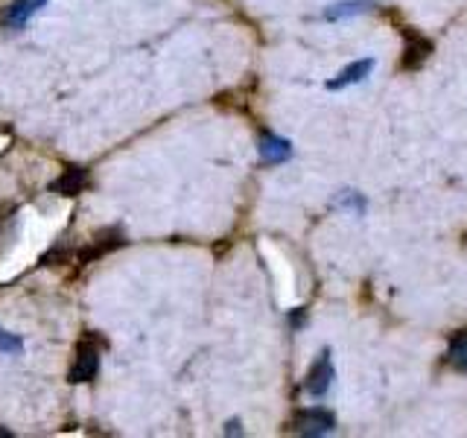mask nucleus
<instances>
[{"mask_svg":"<svg viewBox=\"0 0 467 438\" xmlns=\"http://www.w3.org/2000/svg\"><path fill=\"white\" fill-rule=\"evenodd\" d=\"M333 380H336L333 354H330V348H325V350H321V354H318L316 365L310 369V374H306V380H304V391L310 394V398L321 401V398H325V394L330 391Z\"/></svg>","mask_w":467,"mask_h":438,"instance_id":"nucleus-1","label":"nucleus"},{"mask_svg":"<svg viewBox=\"0 0 467 438\" xmlns=\"http://www.w3.org/2000/svg\"><path fill=\"white\" fill-rule=\"evenodd\" d=\"M99 371V348L94 342H82L77 345V354H73V365H70V374L67 380L73 386L77 383H91Z\"/></svg>","mask_w":467,"mask_h":438,"instance_id":"nucleus-2","label":"nucleus"},{"mask_svg":"<svg viewBox=\"0 0 467 438\" xmlns=\"http://www.w3.org/2000/svg\"><path fill=\"white\" fill-rule=\"evenodd\" d=\"M336 430V418L327 409H318V406H310V409H301L296 415V433L298 435H306V438H318V435H330Z\"/></svg>","mask_w":467,"mask_h":438,"instance_id":"nucleus-3","label":"nucleus"},{"mask_svg":"<svg viewBox=\"0 0 467 438\" xmlns=\"http://www.w3.org/2000/svg\"><path fill=\"white\" fill-rule=\"evenodd\" d=\"M374 70V58H357V62H350L345 70L336 73L333 79H327V91H342V88H350V85H359L362 79H368Z\"/></svg>","mask_w":467,"mask_h":438,"instance_id":"nucleus-4","label":"nucleus"},{"mask_svg":"<svg viewBox=\"0 0 467 438\" xmlns=\"http://www.w3.org/2000/svg\"><path fill=\"white\" fill-rule=\"evenodd\" d=\"M44 6H47V0H12V6L4 12V26L6 29H24Z\"/></svg>","mask_w":467,"mask_h":438,"instance_id":"nucleus-5","label":"nucleus"},{"mask_svg":"<svg viewBox=\"0 0 467 438\" xmlns=\"http://www.w3.org/2000/svg\"><path fill=\"white\" fill-rule=\"evenodd\" d=\"M257 150H260V164H266V167L286 164L292 158V143L281 135H263Z\"/></svg>","mask_w":467,"mask_h":438,"instance_id":"nucleus-6","label":"nucleus"},{"mask_svg":"<svg viewBox=\"0 0 467 438\" xmlns=\"http://www.w3.org/2000/svg\"><path fill=\"white\" fill-rule=\"evenodd\" d=\"M85 184H88V170L67 167L56 182H50V190H53V193H58V196H77V193H82V190H85Z\"/></svg>","mask_w":467,"mask_h":438,"instance_id":"nucleus-7","label":"nucleus"},{"mask_svg":"<svg viewBox=\"0 0 467 438\" xmlns=\"http://www.w3.org/2000/svg\"><path fill=\"white\" fill-rule=\"evenodd\" d=\"M377 0H342V4H333L321 12V18L325 21H345V18H354V15H362L374 9Z\"/></svg>","mask_w":467,"mask_h":438,"instance_id":"nucleus-8","label":"nucleus"},{"mask_svg":"<svg viewBox=\"0 0 467 438\" xmlns=\"http://www.w3.org/2000/svg\"><path fill=\"white\" fill-rule=\"evenodd\" d=\"M333 208H342V211H350L357 216H365V211H368V202H365V196L357 193V190H342V193L333 199Z\"/></svg>","mask_w":467,"mask_h":438,"instance_id":"nucleus-9","label":"nucleus"},{"mask_svg":"<svg viewBox=\"0 0 467 438\" xmlns=\"http://www.w3.org/2000/svg\"><path fill=\"white\" fill-rule=\"evenodd\" d=\"M447 357H450L452 369H459L462 374H467V330H462L459 336H452Z\"/></svg>","mask_w":467,"mask_h":438,"instance_id":"nucleus-10","label":"nucleus"},{"mask_svg":"<svg viewBox=\"0 0 467 438\" xmlns=\"http://www.w3.org/2000/svg\"><path fill=\"white\" fill-rule=\"evenodd\" d=\"M0 354L21 357L24 354V339H21L18 333H9L6 328H0Z\"/></svg>","mask_w":467,"mask_h":438,"instance_id":"nucleus-11","label":"nucleus"},{"mask_svg":"<svg viewBox=\"0 0 467 438\" xmlns=\"http://www.w3.org/2000/svg\"><path fill=\"white\" fill-rule=\"evenodd\" d=\"M415 41H418L415 47H412V41H409V47H406V62H403L406 68H418L423 58L430 56V50H432L430 41H423V38H415Z\"/></svg>","mask_w":467,"mask_h":438,"instance_id":"nucleus-12","label":"nucleus"},{"mask_svg":"<svg viewBox=\"0 0 467 438\" xmlns=\"http://www.w3.org/2000/svg\"><path fill=\"white\" fill-rule=\"evenodd\" d=\"M225 435H243V423L234 418V421H228L225 423Z\"/></svg>","mask_w":467,"mask_h":438,"instance_id":"nucleus-13","label":"nucleus"},{"mask_svg":"<svg viewBox=\"0 0 467 438\" xmlns=\"http://www.w3.org/2000/svg\"><path fill=\"white\" fill-rule=\"evenodd\" d=\"M6 435H12L9 430H4V427H0V438H6Z\"/></svg>","mask_w":467,"mask_h":438,"instance_id":"nucleus-14","label":"nucleus"}]
</instances>
